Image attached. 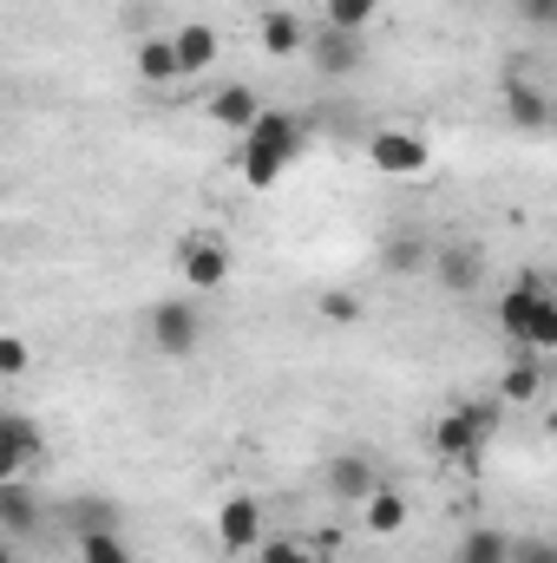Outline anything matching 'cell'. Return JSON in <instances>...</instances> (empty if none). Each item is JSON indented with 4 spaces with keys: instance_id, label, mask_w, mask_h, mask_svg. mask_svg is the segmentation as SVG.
Listing matches in <instances>:
<instances>
[{
    "instance_id": "3",
    "label": "cell",
    "mask_w": 557,
    "mask_h": 563,
    "mask_svg": "<svg viewBox=\"0 0 557 563\" xmlns=\"http://www.w3.org/2000/svg\"><path fill=\"white\" fill-rule=\"evenodd\" d=\"M492 426H499V413H492V407H452L446 420L433 426V452L466 459V452H479V445L492 439Z\"/></svg>"
},
{
    "instance_id": "23",
    "label": "cell",
    "mask_w": 557,
    "mask_h": 563,
    "mask_svg": "<svg viewBox=\"0 0 557 563\" xmlns=\"http://www.w3.org/2000/svg\"><path fill=\"white\" fill-rule=\"evenodd\" d=\"M374 13H381V0H328V7H321V26H335V33H361Z\"/></svg>"
},
{
    "instance_id": "14",
    "label": "cell",
    "mask_w": 557,
    "mask_h": 563,
    "mask_svg": "<svg viewBox=\"0 0 557 563\" xmlns=\"http://www.w3.org/2000/svg\"><path fill=\"white\" fill-rule=\"evenodd\" d=\"M256 112H263V99H256L250 86H223V92L210 99V125H223V132H237V139L256 125Z\"/></svg>"
},
{
    "instance_id": "31",
    "label": "cell",
    "mask_w": 557,
    "mask_h": 563,
    "mask_svg": "<svg viewBox=\"0 0 557 563\" xmlns=\"http://www.w3.org/2000/svg\"><path fill=\"white\" fill-rule=\"evenodd\" d=\"M0 563H13V551H7V544H0Z\"/></svg>"
},
{
    "instance_id": "20",
    "label": "cell",
    "mask_w": 557,
    "mask_h": 563,
    "mask_svg": "<svg viewBox=\"0 0 557 563\" xmlns=\"http://www.w3.org/2000/svg\"><path fill=\"white\" fill-rule=\"evenodd\" d=\"M139 79L144 86H177V53H171V40H139Z\"/></svg>"
},
{
    "instance_id": "29",
    "label": "cell",
    "mask_w": 557,
    "mask_h": 563,
    "mask_svg": "<svg viewBox=\"0 0 557 563\" xmlns=\"http://www.w3.org/2000/svg\"><path fill=\"white\" fill-rule=\"evenodd\" d=\"M518 20H525L532 33H551L557 26V0H518Z\"/></svg>"
},
{
    "instance_id": "12",
    "label": "cell",
    "mask_w": 557,
    "mask_h": 563,
    "mask_svg": "<svg viewBox=\"0 0 557 563\" xmlns=\"http://www.w3.org/2000/svg\"><path fill=\"white\" fill-rule=\"evenodd\" d=\"M40 452V426L20 420V413H0V485L20 478V465Z\"/></svg>"
},
{
    "instance_id": "24",
    "label": "cell",
    "mask_w": 557,
    "mask_h": 563,
    "mask_svg": "<svg viewBox=\"0 0 557 563\" xmlns=\"http://www.w3.org/2000/svg\"><path fill=\"white\" fill-rule=\"evenodd\" d=\"M79 563H132L119 531H79Z\"/></svg>"
},
{
    "instance_id": "5",
    "label": "cell",
    "mask_w": 557,
    "mask_h": 563,
    "mask_svg": "<svg viewBox=\"0 0 557 563\" xmlns=\"http://www.w3.org/2000/svg\"><path fill=\"white\" fill-rule=\"evenodd\" d=\"M177 269H184V282H190L197 295H210V288H223V282H230V250H223V243H210V236H190V243L177 250Z\"/></svg>"
},
{
    "instance_id": "28",
    "label": "cell",
    "mask_w": 557,
    "mask_h": 563,
    "mask_svg": "<svg viewBox=\"0 0 557 563\" xmlns=\"http://www.w3.org/2000/svg\"><path fill=\"white\" fill-rule=\"evenodd\" d=\"M26 367H33L26 341H20V334H0V380H13V374H26Z\"/></svg>"
},
{
    "instance_id": "13",
    "label": "cell",
    "mask_w": 557,
    "mask_h": 563,
    "mask_svg": "<svg viewBox=\"0 0 557 563\" xmlns=\"http://www.w3.org/2000/svg\"><path fill=\"white\" fill-rule=\"evenodd\" d=\"M256 33H263V53H276V59H295V53L308 46V26H302L288 7H263Z\"/></svg>"
},
{
    "instance_id": "26",
    "label": "cell",
    "mask_w": 557,
    "mask_h": 563,
    "mask_svg": "<svg viewBox=\"0 0 557 563\" xmlns=\"http://www.w3.org/2000/svg\"><path fill=\"white\" fill-rule=\"evenodd\" d=\"M505 563H557V544L551 538H512Z\"/></svg>"
},
{
    "instance_id": "19",
    "label": "cell",
    "mask_w": 557,
    "mask_h": 563,
    "mask_svg": "<svg viewBox=\"0 0 557 563\" xmlns=\"http://www.w3.org/2000/svg\"><path fill=\"white\" fill-rule=\"evenodd\" d=\"M538 394H545V367H538V361H512V367H505V380H499V400L532 407Z\"/></svg>"
},
{
    "instance_id": "22",
    "label": "cell",
    "mask_w": 557,
    "mask_h": 563,
    "mask_svg": "<svg viewBox=\"0 0 557 563\" xmlns=\"http://www.w3.org/2000/svg\"><path fill=\"white\" fill-rule=\"evenodd\" d=\"M505 551H512V538H505V531H492V525H479V531H466V538H459L452 563H505Z\"/></svg>"
},
{
    "instance_id": "25",
    "label": "cell",
    "mask_w": 557,
    "mask_h": 563,
    "mask_svg": "<svg viewBox=\"0 0 557 563\" xmlns=\"http://www.w3.org/2000/svg\"><path fill=\"white\" fill-rule=\"evenodd\" d=\"M73 525H79V531H119V505H106V498H79V505H73Z\"/></svg>"
},
{
    "instance_id": "15",
    "label": "cell",
    "mask_w": 557,
    "mask_h": 563,
    "mask_svg": "<svg viewBox=\"0 0 557 563\" xmlns=\"http://www.w3.org/2000/svg\"><path fill=\"white\" fill-rule=\"evenodd\" d=\"M0 531H7V538H33V531H40V498H33L20 478L0 485Z\"/></svg>"
},
{
    "instance_id": "30",
    "label": "cell",
    "mask_w": 557,
    "mask_h": 563,
    "mask_svg": "<svg viewBox=\"0 0 557 563\" xmlns=\"http://www.w3.org/2000/svg\"><path fill=\"white\" fill-rule=\"evenodd\" d=\"M321 314L348 328V321H361V301H354V295H341V288H328V295H321Z\"/></svg>"
},
{
    "instance_id": "18",
    "label": "cell",
    "mask_w": 557,
    "mask_h": 563,
    "mask_svg": "<svg viewBox=\"0 0 557 563\" xmlns=\"http://www.w3.org/2000/svg\"><path fill=\"white\" fill-rule=\"evenodd\" d=\"M381 256H387V269H401V276H426V256H433V243H426L419 230H394Z\"/></svg>"
},
{
    "instance_id": "27",
    "label": "cell",
    "mask_w": 557,
    "mask_h": 563,
    "mask_svg": "<svg viewBox=\"0 0 557 563\" xmlns=\"http://www.w3.org/2000/svg\"><path fill=\"white\" fill-rule=\"evenodd\" d=\"M256 563H308L295 538H256Z\"/></svg>"
},
{
    "instance_id": "9",
    "label": "cell",
    "mask_w": 557,
    "mask_h": 563,
    "mask_svg": "<svg viewBox=\"0 0 557 563\" xmlns=\"http://www.w3.org/2000/svg\"><path fill=\"white\" fill-rule=\"evenodd\" d=\"M302 53H308V59H315L328 79H348V73L361 66V33H335V26H321V33H315Z\"/></svg>"
},
{
    "instance_id": "4",
    "label": "cell",
    "mask_w": 557,
    "mask_h": 563,
    "mask_svg": "<svg viewBox=\"0 0 557 563\" xmlns=\"http://www.w3.org/2000/svg\"><path fill=\"white\" fill-rule=\"evenodd\" d=\"M426 269H433V282H439L446 295H472V288L485 282V256H479L472 243H439V250L426 256Z\"/></svg>"
},
{
    "instance_id": "8",
    "label": "cell",
    "mask_w": 557,
    "mask_h": 563,
    "mask_svg": "<svg viewBox=\"0 0 557 563\" xmlns=\"http://www.w3.org/2000/svg\"><path fill=\"white\" fill-rule=\"evenodd\" d=\"M499 92H505V125H518V132H532V139H538V132L551 125V99H545V92H538L532 79L505 73V86H499Z\"/></svg>"
},
{
    "instance_id": "6",
    "label": "cell",
    "mask_w": 557,
    "mask_h": 563,
    "mask_svg": "<svg viewBox=\"0 0 557 563\" xmlns=\"http://www.w3.org/2000/svg\"><path fill=\"white\" fill-rule=\"evenodd\" d=\"M368 164L381 170V177H419L426 170V144L414 132H374L368 139Z\"/></svg>"
},
{
    "instance_id": "21",
    "label": "cell",
    "mask_w": 557,
    "mask_h": 563,
    "mask_svg": "<svg viewBox=\"0 0 557 563\" xmlns=\"http://www.w3.org/2000/svg\"><path fill=\"white\" fill-rule=\"evenodd\" d=\"M518 347H532V354H551V347H557V301H551V295H538V301H532Z\"/></svg>"
},
{
    "instance_id": "16",
    "label": "cell",
    "mask_w": 557,
    "mask_h": 563,
    "mask_svg": "<svg viewBox=\"0 0 557 563\" xmlns=\"http://www.w3.org/2000/svg\"><path fill=\"white\" fill-rule=\"evenodd\" d=\"M538 295H545V276H538V269H525V276L499 295V328H505L512 341L525 334V314H532V301H538Z\"/></svg>"
},
{
    "instance_id": "10",
    "label": "cell",
    "mask_w": 557,
    "mask_h": 563,
    "mask_svg": "<svg viewBox=\"0 0 557 563\" xmlns=\"http://www.w3.org/2000/svg\"><path fill=\"white\" fill-rule=\"evenodd\" d=\"M171 53H177V79H197V73L217 66V33H210L204 20H190V26L171 33Z\"/></svg>"
},
{
    "instance_id": "2",
    "label": "cell",
    "mask_w": 557,
    "mask_h": 563,
    "mask_svg": "<svg viewBox=\"0 0 557 563\" xmlns=\"http://www.w3.org/2000/svg\"><path fill=\"white\" fill-rule=\"evenodd\" d=\"M144 334H151V347H157L164 361H190L197 341H204V314H197L190 295H164V301L144 314Z\"/></svg>"
},
{
    "instance_id": "1",
    "label": "cell",
    "mask_w": 557,
    "mask_h": 563,
    "mask_svg": "<svg viewBox=\"0 0 557 563\" xmlns=\"http://www.w3.org/2000/svg\"><path fill=\"white\" fill-rule=\"evenodd\" d=\"M302 144H308L302 119H288V112H256V125L243 132V177H250L256 190H270L282 170L302 157Z\"/></svg>"
},
{
    "instance_id": "11",
    "label": "cell",
    "mask_w": 557,
    "mask_h": 563,
    "mask_svg": "<svg viewBox=\"0 0 557 563\" xmlns=\"http://www.w3.org/2000/svg\"><path fill=\"white\" fill-rule=\"evenodd\" d=\"M374 485H381V472H374L361 452H341V459H328V498H341V505H361Z\"/></svg>"
},
{
    "instance_id": "7",
    "label": "cell",
    "mask_w": 557,
    "mask_h": 563,
    "mask_svg": "<svg viewBox=\"0 0 557 563\" xmlns=\"http://www.w3.org/2000/svg\"><path fill=\"white\" fill-rule=\"evenodd\" d=\"M256 538H263V505H256L250 492H237V498L217 511V544L243 558V551H256Z\"/></svg>"
},
{
    "instance_id": "32",
    "label": "cell",
    "mask_w": 557,
    "mask_h": 563,
    "mask_svg": "<svg viewBox=\"0 0 557 563\" xmlns=\"http://www.w3.org/2000/svg\"><path fill=\"white\" fill-rule=\"evenodd\" d=\"M250 7H276V0H250Z\"/></svg>"
},
{
    "instance_id": "17",
    "label": "cell",
    "mask_w": 557,
    "mask_h": 563,
    "mask_svg": "<svg viewBox=\"0 0 557 563\" xmlns=\"http://www.w3.org/2000/svg\"><path fill=\"white\" fill-rule=\"evenodd\" d=\"M361 505H368V531H374V538H394V531L407 525V498H401L394 485H374Z\"/></svg>"
}]
</instances>
